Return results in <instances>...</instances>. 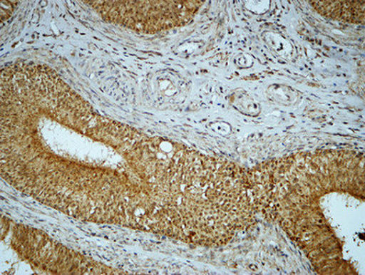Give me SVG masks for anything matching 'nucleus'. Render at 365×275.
Returning a JSON list of instances; mask_svg holds the SVG:
<instances>
[{"instance_id": "1", "label": "nucleus", "mask_w": 365, "mask_h": 275, "mask_svg": "<svg viewBox=\"0 0 365 275\" xmlns=\"http://www.w3.org/2000/svg\"><path fill=\"white\" fill-rule=\"evenodd\" d=\"M103 19L141 32H158L187 23L202 1H86Z\"/></svg>"}, {"instance_id": "3", "label": "nucleus", "mask_w": 365, "mask_h": 275, "mask_svg": "<svg viewBox=\"0 0 365 275\" xmlns=\"http://www.w3.org/2000/svg\"><path fill=\"white\" fill-rule=\"evenodd\" d=\"M322 16L353 24L364 23V1H310Z\"/></svg>"}, {"instance_id": "2", "label": "nucleus", "mask_w": 365, "mask_h": 275, "mask_svg": "<svg viewBox=\"0 0 365 275\" xmlns=\"http://www.w3.org/2000/svg\"><path fill=\"white\" fill-rule=\"evenodd\" d=\"M13 247L21 258L39 269L56 274H110L117 271L57 244L42 232L16 224Z\"/></svg>"}]
</instances>
